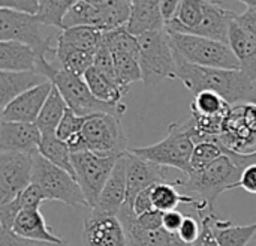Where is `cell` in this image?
Wrapping results in <instances>:
<instances>
[{
  "label": "cell",
  "instance_id": "obj_1",
  "mask_svg": "<svg viewBox=\"0 0 256 246\" xmlns=\"http://www.w3.org/2000/svg\"><path fill=\"white\" fill-rule=\"evenodd\" d=\"M177 80L194 95L200 92H214L220 95L230 105H237L248 101L254 92V81L242 69H219L206 68L186 62L176 51Z\"/></svg>",
  "mask_w": 256,
  "mask_h": 246
},
{
  "label": "cell",
  "instance_id": "obj_2",
  "mask_svg": "<svg viewBox=\"0 0 256 246\" xmlns=\"http://www.w3.org/2000/svg\"><path fill=\"white\" fill-rule=\"evenodd\" d=\"M243 168L232 156L224 155L201 171H192L188 176L183 174L182 179L174 180V185L182 194L195 197L210 210H214L220 194L240 188Z\"/></svg>",
  "mask_w": 256,
  "mask_h": 246
},
{
  "label": "cell",
  "instance_id": "obj_3",
  "mask_svg": "<svg viewBox=\"0 0 256 246\" xmlns=\"http://www.w3.org/2000/svg\"><path fill=\"white\" fill-rule=\"evenodd\" d=\"M63 29L50 26L24 12L0 9V41H15L32 47L38 57L54 60Z\"/></svg>",
  "mask_w": 256,
  "mask_h": 246
},
{
  "label": "cell",
  "instance_id": "obj_4",
  "mask_svg": "<svg viewBox=\"0 0 256 246\" xmlns=\"http://www.w3.org/2000/svg\"><path fill=\"white\" fill-rule=\"evenodd\" d=\"M219 144L243 167L249 158L256 156V101L231 107L222 125Z\"/></svg>",
  "mask_w": 256,
  "mask_h": 246
},
{
  "label": "cell",
  "instance_id": "obj_5",
  "mask_svg": "<svg viewBox=\"0 0 256 246\" xmlns=\"http://www.w3.org/2000/svg\"><path fill=\"white\" fill-rule=\"evenodd\" d=\"M194 149L195 143L189 134V126L186 120L182 123L172 122L168 126V135L159 143L146 147H132L129 149V152L165 168H176L188 176L190 173V158Z\"/></svg>",
  "mask_w": 256,
  "mask_h": 246
},
{
  "label": "cell",
  "instance_id": "obj_6",
  "mask_svg": "<svg viewBox=\"0 0 256 246\" xmlns=\"http://www.w3.org/2000/svg\"><path fill=\"white\" fill-rule=\"evenodd\" d=\"M138 41L144 86L154 87L166 78L177 80L176 56L166 29L144 33L138 36Z\"/></svg>",
  "mask_w": 256,
  "mask_h": 246
},
{
  "label": "cell",
  "instance_id": "obj_7",
  "mask_svg": "<svg viewBox=\"0 0 256 246\" xmlns=\"http://www.w3.org/2000/svg\"><path fill=\"white\" fill-rule=\"evenodd\" d=\"M172 50L186 62L206 68L219 69H240V62L231 47L208 38L170 32Z\"/></svg>",
  "mask_w": 256,
  "mask_h": 246
},
{
  "label": "cell",
  "instance_id": "obj_8",
  "mask_svg": "<svg viewBox=\"0 0 256 246\" xmlns=\"http://www.w3.org/2000/svg\"><path fill=\"white\" fill-rule=\"evenodd\" d=\"M32 183L42 191L46 201L56 200L72 207H88L76 179L69 171L51 164L39 153L33 155Z\"/></svg>",
  "mask_w": 256,
  "mask_h": 246
},
{
  "label": "cell",
  "instance_id": "obj_9",
  "mask_svg": "<svg viewBox=\"0 0 256 246\" xmlns=\"http://www.w3.org/2000/svg\"><path fill=\"white\" fill-rule=\"evenodd\" d=\"M51 83L58 89L68 107L78 116H92L98 113H105L122 119L123 114L126 113V105L123 102L108 104L99 101L88 89L84 77L75 75L60 68L51 78Z\"/></svg>",
  "mask_w": 256,
  "mask_h": 246
},
{
  "label": "cell",
  "instance_id": "obj_10",
  "mask_svg": "<svg viewBox=\"0 0 256 246\" xmlns=\"http://www.w3.org/2000/svg\"><path fill=\"white\" fill-rule=\"evenodd\" d=\"M86 152L98 156H123L128 153V138L122 125V119L98 113L92 114L81 129Z\"/></svg>",
  "mask_w": 256,
  "mask_h": 246
},
{
  "label": "cell",
  "instance_id": "obj_11",
  "mask_svg": "<svg viewBox=\"0 0 256 246\" xmlns=\"http://www.w3.org/2000/svg\"><path fill=\"white\" fill-rule=\"evenodd\" d=\"M117 161V156H98L92 152L72 153L74 174L86 197L88 209L96 206Z\"/></svg>",
  "mask_w": 256,
  "mask_h": 246
},
{
  "label": "cell",
  "instance_id": "obj_12",
  "mask_svg": "<svg viewBox=\"0 0 256 246\" xmlns=\"http://www.w3.org/2000/svg\"><path fill=\"white\" fill-rule=\"evenodd\" d=\"M228 45L240 62V69L256 81V11L237 15L230 27Z\"/></svg>",
  "mask_w": 256,
  "mask_h": 246
},
{
  "label": "cell",
  "instance_id": "obj_13",
  "mask_svg": "<svg viewBox=\"0 0 256 246\" xmlns=\"http://www.w3.org/2000/svg\"><path fill=\"white\" fill-rule=\"evenodd\" d=\"M33 156L0 152V204H6L32 185Z\"/></svg>",
  "mask_w": 256,
  "mask_h": 246
},
{
  "label": "cell",
  "instance_id": "obj_14",
  "mask_svg": "<svg viewBox=\"0 0 256 246\" xmlns=\"http://www.w3.org/2000/svg\"><path fill=\"white\" fill-rule=\"evenodd\" d=\"M84 246H128L126 233L118 216L90 212L82 225Z\"/></svg>",
  "mask_w": 256,
  "mask_h": 246
},
{
  "label": "cell",
  "instance_id": "obj_15",
  "mask_svg": "<svg viewBox=\"0 0 256 246\" xmlns=\"http://www.w3.org/2000/svg\"><path fill=\"white\" fill-rule=\"evenodd\" d=\"M52 90V83L45 81L21 96L15 98L4 108H2L0 122H20V123H34Z\"/></svg>",
  "mask_w": 256,
  "mask_h": 246
},
{
  "label": "cell",
  "instance_id": "obj_16",
  "mask_svg": "<svg viewBox=\"0 0 256 246\" xmlns=\"http://www.w3.org/2000/svg\"><path fill=\"white\" fill-rule=\"evenodd\" d=\"M126 179H128V204L132 206L135 197L162 182H170L168 176L165 174V167L158 165L154 162L146 161L140 156L132 155L129 150L126 153Z\"/></svg>",
  "mask_w": 256,
  "mask_h": 246
},
{
  "label": "cell",
  "instance_id": "obj_17",
  "mask_svg": "<svg viewBox=\"0 0 256 246\" xmlns=\"http://www.w3.org/2000/svg\"><path fill=\"white\" fill-rule=\"evenodd\" d=\"M118 219L123 224L128 246H194L183 242L177 233H168L166 230H142L136 224V215L128 203L118 212Z\"/></svg>",
  "mask_w": 256,
  "mask_h": 246
},
{
  "label": "cell",
  "instance_id": "obj_18",
  "mask_svg": "<svg viewBox=\"0 0 256 246\" xmlns=\"http://www.w3.org/2000/svg\"><path fill=\"white\" fill-rule=\"evenodd\" d=\"M42 132L36 123L0 122V152L39 153Z\"/></svg>",
  "mask_w": 256,
  "mask_h": 246
},
{
  "label": "cell",
  "instance_id": "obj_19",
  "mask_svg": "<svg viewBox=\"0 0 256 246\" xmlns=\"http://www.w3.org/2000/svg\"><path fill=\"white\" fill-rule=\"evenodd\" d=\"M128 201V179H126V155L120 156L110 179L106 180L96 206L92 209L98 213L117 216Z\"/></svg>",
  "mask_w": 256,
  "mask_h": 246
},
{
  "label": "cell",
  "instance_id": "obj_20",
  "mask_svg": "<svg viewBox=\"0 0 256 246\" xmlns=\"http://www.w3.org/2000/svg\"><path fill=\"white\" fill-rule=\"evenodd\" d=\"M128 30L134 36H141L148 32L164 30L165 20L160 9V0H132Z\"/></svg>",
  "mask_w": 256,
  "mask_h": 246
},
{
  "label": "cell",
  "instance_id": "obj_21",
  "mask_svg": "<svg viewBox=\"0 0 256 246\" xmlns=\"http://www.w3.org/2000/svg\"><path fill=\"white\" fill-rule=\"evenodd\" d=\"M10 231L26 240H34V242H63L58 236H56L51 230V227L46 224L44 215L39 209H24L21 210L14 224Z\"/></svg>",
  "mask_w": 256,
  "mask_h": 246
},
{
  "label": "cell",
  "instance_id": "obj_22",
  "mask_svg": "<svg viewBox=\"0 0 256 246\" xmlns=\"http://www.w3.org/2000/svg\"><path fill=\"white\" fill-rule=\"evenodd\" d=\"M48 81L45 77L34 71H24V72H9L0 71V104L4 108L9 102L15 98L21 96L27 90Z\"/></svg>",
  "mask_w": 256,
  "mask_h": 246
},
{
  "label": "cell",
  "instance_id": "obj_23",
  "mask_svg": "<svg viewBox=\"0 0 256 246\" xmlns=\"http://www.w3.org/2000/svg\"><path fill=\"white\" fill-rule=\"evenodd\" d=\"M38 63L36 51L21 42L0 41V69L9 72L34 71Z\"/></svg>",
  "mask_w": 256,
  "mask_h": 246
},
{
  "label": "cell",
  "instance_id": "obj_24",
  "mask_svg": "<svg viewBox=\"0 0 256 246\" xmlns=\"http://www.w3.org/2000/svg\"><path fill=\"white\" fill-rule=\"evenodd\" d=\"M208 222L220 246H248L256 234V222L236 225L231 221H222L214 212L208 213Z\"/></svg>",
  "mask_w": 256,
  "mask_h": 246
},
{
  "label": "cell",
  "instance_id": "obj_25",
  "mask_svg": "<svg viewBox=\"0 0 256 246\" xmlns=\"http://www.w3.org/2000/svg\"><path fill=\"white\" fill-rule=\"evenodd\" d=\"M210 0H182L174 18L166 23L165 29L170 32L194 35L206 17Z\"/></svg>",
  "mask_w": 256,
  "mask_h": 246
},
{
  "label": "cell",
  "instance_id": "obj_26",
  "mask_svg": "<svg viewBox=\"0 0 256 246\" xmlns=\"http://www.w3.org/2000/svg\"><path fill=\"white\" fill-rule=\"evenodd\" d=\"M44 201H46V200H45L42 191L36 185L32 183L12 201H9L6 204H0V228L10 230L16 215L21 210L32 209V207L39 209Z\"/></svg>",
  "mask_w": 256,
  "mask_h": 246
},
{
  "label": "cell",
  "instance_id": "obj_27",
  "mask_svg": "<svg viewBox=\"0 0 256 246\" xmlns=\"http://www.w3.org/2000/svg\"><path fill=\"white\" fill-rule=\"evenodd\" d=\"M104 35L105 32L102 29L90 27V26H78V27L63 29L58 42L66 44L76 50L98 53V50L104 42Z\"/></svg>",
  "mask_w": 256,
  "mask_h": 246
},
{
  "label": "cell",
  "instance_id": "obj_28",
  "mask_svg": "<svg viewBox=\"0 0 256 246\" xmlns=\"http://www.w3.org/2000/svg\"><path fill=\"white\" fill-rule=\"evenodd\" d=\"M68 104L63 99L62 93L58 92V89L52 84V90L38 117V120L34 122L36 126L39 128V131L42 132V135L45 134H56L66 110H68Z\"/></svg>",
  "mask_w": 256,
  "mask_h": 246
},
{
  "label": "cell",
  "instance_id": "obj_29",
  "mask_svg": "<svg viewBox=\"0 0 256 246\" xmlns=\"http://www.w3.org/2000/svg\"><path fill=\"white\" fill-rule=\"evenodd\" d=\"M84 80H86L88 89L92 90V93L99 101L108 102V104H120V102H123L122 99L126 95L124 90L116 81H112L110 77L102 74L94 66H92L84 74Z\"/></svg>",
  "mask_w": 256,
  "mask_h": 246
},
{
  "label": "cell",
  "instance_id": "obj_30",
  "mask_svg": "<svg viewBox=\"0 0 256 246\" xmlns=\"http://www.w3.org/2000/svg\"><path fill=\"white\" fill-rule=\"evenodd\" d=\"M94 56L96 53L76 50L62 42L57 44L56 60L58 62L60 68L80 77H84V74L93 66Z\"/></svg>",
  "mask_w": 256,
  "mask_h": 246
},
{
  "label": "cell",
  "instance_id": "obj_31",
  "mask_svg": "<svg viewBox=\"0 0 256 246\" xmlns=\"http://www.w3.org/2000/svg\"><path fill=\"white\" fill-rule=\"evenodd\" d=\"M39 155H42L51 164L69 171L74 177V165H72V152L66 141L60 140L56 134L42 135V141L39 146Z\"/></svg>",
  "mask_w": 256,
  "mask_h": 246
},
{
  "label": "cell",
  "instance_id": "obj_32",
  "mask_svg": "<svg viewBox=\"0 0 256 246\" xmlns=\"http://www.w3.org/2000/svg\"><path fill=\"white\" fill-rule=\"evenodd\" d=\"M104 24V32L128 26L130 17V0H104L96 5Z\"/></svg>",
  "mask_w": 256,
  "mask_h": 246
},
{
  "label": "cell",
  "instance_id": "obj_33",
  "mask_svg": "<svg viewBox=\"0 0 256 246\" xmlns=\"http://www.w3.org/2000/svg\"><path fill=\"white\" fill-rule=\"evenodd\" d=\"M78 26H90L104 30L102 17L96 5H92L86 0H78L63 18L62 29H70Z\"/></svg>",
  "mask_w": 256,
  "mask_h": 246
},
{
  "label": "cell",
  "instance_id": "obj_34",
  "mask_svg": "<svg viewBox=\"0 0 256 246\" xmlns=\"http://www.w3.org/2000/svg\"><path fill=\"white\" fill-rule=\"evenodd\" d=\"M231 107L232 105H230L220 95L206 90V92H200L195 95L192 105H190V111L192 114H196V116L225 117L228 111L231 110Z\"/></svg>",
  "mask_w": 256,
  "mask_h": 246
},
{
  "label": "cell",
  "instance_id": "obj_35",
  "mask_svg": "<svg viewBox=\"0 0 256 246\" xmlns=\"http://www.w3.org/2000/svg\"><path fill=\"white\" fill-rule=\"evenodd\" d=\"M78 0H39L38 18L50 26L63 27V18Z\"/></svg>",
  "mask_w": 256,
  "mask_h": 246
},
{
  "label": "cell",
  "instance_id": "obj_36",
  "mask_svg": "<svg viewBox=\"0 0 256 246\" xmlns=\"http://www.w3.org/2000/svg\"><path fill=\"white\" fill-rule=\"evenodd\" d=\"M224 155L226 153L224 147L219 144V141H201L195 144V149L190 158V173L207 168Z\"/></svg>",
  "mask_w": 256,
  "mask_h": 246
},
{
  "label": "cell",
  "instance_id": "obj_37",
  "mask_svg": "<svg viewBox=\"0 0 256 246\" xmlns=\"http://www.w3.org/2000/svg\"><path fill=\"white\" fill-rule=\"evenodd\" d=\"M88 117L90 116H78L70 108H68L63 119H62V122H60V125H58V128H57V131H56V135L60 140L68 141L70 137L81 132V129H82V126H84V123L87 122Z\"/></svg>",
  "mask_w": 256,
  "mask_h": 246
},
{
  "label": "cell",
  "instance_id": "obj_38",
  "mask_svg": "<svg viewBox=\"0 0 256 246\" xmlns=\"http://www.w3.org/2000/svg\"><path fill=\"white\" fill-rule=\"evenodd\" d=\"M93 66H94L96 69H99L102 74H105L106 77H110L112 81H116V83L118 84V81H117V74H116V68H114L112 54H111V51L108 50V47L104 45V42H102L100 48L98 50V53H96V56H94V63H93ZM118 86H120V84H118ZM124 93H126V92H124Z\"/></svg>",
  "mask_w": 256,
  "mask_h": 246
},
{
  "label": "cell",
  "instance_id": "obj_39",
  "mask_svg": "<svg viewBox=\"0 0 256 246\" xmlns=\"http://www.w3.org/2000/svg\"><path fill=\"white\" fill-rule=\"evenodd\" d=\"M177 234L183 242L194 245L201 236V221H196L194 216H184L183 224Z\"/></svg>",
  "mask_w": 256,
  "mask_h": 246
},
{
  "label": "cell",
  "instance_id": "obj_40",
  "mask_svg": "<svg viewBox=\"0 0 256 246\" xmlns=\"http://www.w3.org/2000/svg\"><path fill=\"white\" fill-rule=\"evenodd\" d=\"M136 224L142 230H148V231L160 230V228H164V212L156 210V209L146 212V213L136 216Z\"/></svg>",
  "mask_w": 256,
  "mask_h": 246
},
{
  "label": "cell",
  "instance_id": "obj_41",
  "mask_svg": "<svg viewBox=\"0 0 256 246\" xmlns=\"http://www.w3.org/2000/svg\"><path fill=\"white\" fill-rule=\"evenodd\" d=\"M0 9H9L15 12L38 15L39 0H0Z\"/></svg>",
  "mask_w": 256,
  "mask_h": 246
},
{
  "label": "cell",
  "instance_id": "obj_42",
  "mask_svg": "<svg viewBox=\"0 0 256 246\" xmlns=\"http://www.w3.org/2000/svg\"><path fill=\"white\" fill-rule=\"evenodd\" d=\"M208 213L210 212H201V213H198V218L201 221V236L194 243V246H220L218 243L213 231H212V227H210V222H208Z\"/></svg>",
  "mask_w": 256,
  "mask_h": 246
},
{
  "label": "cell",
  "instance_id": "obj_43",
  "mask_svg": "<svg viewBox=\"0 0 256 246\" xmlns=\"http://www.w3.org/2000/svg\"><path fill=\"white\" fill-rule=\"evenodd\" d=\"M132 209H134V212H135L136 216H140V215H142V213L150 212V210L154 209L153 207V201H152V186L147 188V189H144V191H141L135 197L134 204H132Z\"/></svg>",
  "mask_w": 256,
  "mask_h": 246
},
{
  "label": "cell",
  "instance_id": "obj_44",
  "mask_svg": "<svg viewBox=\"0 0 256 246\" xmlns=\"http://www.w3.org/2000/svg\"><path fill=\"white\" fill-rule=\"evenodd\" d=\"M240 188L252 195H256V164H249L243 168L240 177Z\"/></svg>",
  "mask_w": 256,
  "mask_h": 246
},
{
  "label": "cell",
  "instance_id": "obj_45",
  "mask_svg": "<svg viewBox=\"0 0 256 246\" xmlns=\"http://www.w3.org/2000/svg\"><path fill=\"white\" fill-rule=\"evenodd\" d=\"M184 215L180 210H170L164 213V230L168 233H178L182 224H183Z\"/></svg>",
  "mask_w": 256,
  "mask_h": 246
},
{
  "label": "cell",
  "instance_id": "obj_46",
  "mask_svg": "<svg viewBox=\"0 0 256 246\" xmlns=\"http://www.w3.org/2000/svg\"><path fill=\"white\" fill-rule=\"evenodd\" d=\"M182 0H160V9H162V15L165 20V26L168 21H171L180 6Z\"/></svg>",
  "mask_w": 256,
  "mask_h": 246
},
{
  "label": "cell",
  "instance_id": "obj_47",
  "mask_svg": "<svg viewBox=\"0 0 256 246\" xmlns=\"http://www.w3.org/2000/svg\"><path fill=\"white\" fill-rule=\"evenodd\" d=\"M0 246H20V237L10 230L0 228Z\"/></svg>",
  "mask_w": 256,
  "mask_h": 246
},
{
  "label": "cell",
  "instance_id": "obj_48",
  "mask_svg": "<svg viewBox=\"0 0 256 246\" xmlns=\"http://www.w3.org/2000/svg\"><path fill=\"white\" fill-rule=\"evenodd\" d=\"M20 246H69L64 240L54 243V242H34V240H26L20 237Z\"/></svg>",
  "mask_w": 256,
  "mask_h": 246
},
{
  "label": "cell",
  "instance_id": "obj_49",
  "mask_svg": "<svg viewBox=\"0 0 256 246\" xmlns=\"http://www.w3.org/2000/svg\"><path fill=\"white\" fill-rule=\"evenodd\" d=\"M237 2L246 5L248 9H250V11H256V0H237Z\"/></svg>",
  "mask_w": 256,
  "mask_h": 246
},
{
  "label": "cell",
  "instance_id": "obj_50",
  "mask_svg": "<svg viewBox=\"0 0 256 246\" xmlns=\"http://www.w3.org/2000/svg\"><path fill=\"white\" fill-rule=\"evenodd\" d=\"M210 2H218V0H210Z\"/></svg>",
  "mask_w": 256,
  "mask_h": 246
},
{
  "label": "cell",
  "instance_id": "obj_51",
  "mask_svg": "<svg viewBox=\"0 0 256 246\" xmlns=\"http://www.w3.org/2000/svg\"><path fill=\"white\" fill-rule=\"evenodd\" d=\"M130 2H132V0H130Z\"/></svg>",
  "mask_w": 256,
  "mask_h": 246
}]
</instances>
